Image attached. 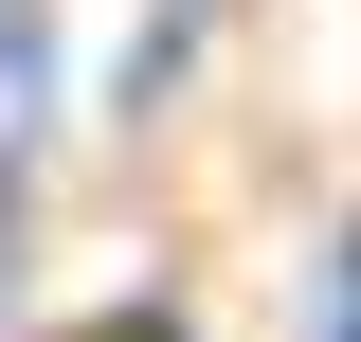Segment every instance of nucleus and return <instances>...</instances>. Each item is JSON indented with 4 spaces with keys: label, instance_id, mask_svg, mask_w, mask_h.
I'll return each mask as SVG.
<instances>
[{
    "label": "nucleus",
    "instance_id": "1",
    "mask_svg": "<svg viewBox=\"0 0 361 342\" xmlns=\"http://www.w3.org/2000/svg\"><path fill=\"white\" fill-rule=\"evenodd\" d=\"M325 342H361V253H343V306H325Z\"/></svg>",
    "mask_w": 361,
    "mask_h": 342
}]
</instances>
